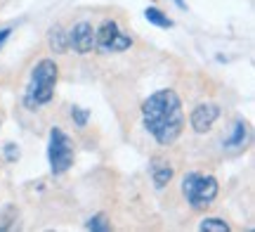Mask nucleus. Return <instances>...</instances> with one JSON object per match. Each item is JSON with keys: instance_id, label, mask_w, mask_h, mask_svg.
<instances>
[{"instance_id": "obj_1", "label": "nucleus", "mask_w": 255, "mask_h": 232, "mask_svg": "<svg viewBox=\"0 0 255 232\" xmlns=\"http://www.w3.org/2000/svg\"><path fill=\"white\" fill-rule=\"evenodd\" d=\"M142 119L158 145H173L184 128V112L177 93L175 90L154 93L142 104Z\"/></svg>"}, {"instance_id": "obj_2", "label": "nucleus", "mask_w": 255, "mask_h": 232, "mask_svg": "<svg viewBox=\"0 0 255 232\" xmlns=\"http://www.w3.org/2000/svg\"><path fill=\"white\" fill-rule=\"evenodd\" d=\"M57 85V64L52 59H40L33 69L31 85L26 90V104L31 109H36L38 104H47L55 95Z\"/></svg>"}, {"instance_id": "obj_3", "label": "nucleus", "mask_w": 255, "mask_h": 232, "mask_svg": "<svg viewBox=\"0 0 255 232\" xmlns=\"http://www.w3.org/2000/svg\"><path fill=\"white\" fill-rule=\"evenodd\" d=\"M182 192L191 209H206L218 197V180L206 173H187L182 180Z\"/></svg>"}, {"instance_id": "obj_4", "label": "nucleus", "mask_w": 255, "mask_h": 232, "mask_svg": "<svg viewBox=\"0 0 255 232\" xmlns=\"http://www.w3.org/2000/svg\"><path fill=\"white\" fill-rule=\"evenodd\" d=\"M47 159H50V171L55 176L66 173L73 164V142L71 138L59 128L50 130V147H47Z\"/></svg>"}, {"instance_id": "obj_5", "label": "nucleus", "mask_w": 255, "mask_h": 232, "mask_svg": "<svg viewBox=\"0 0 255 232\" xmlns=\"http://www.w3.org/2000/svg\"><path fill=\"white\" fill-rule=\"evenodd\" d=\"M132 45V38L116 24V21H104L95 31V50L102 52H123Z\"/></svg>"}, {"instance_id": "obj_6", "label": "nucleus", "mask_w": 255, "mask_h": 232, "mask_svg": "<svg viewBox=\"0 0 255 232\" xmlns=\"http://www.w3.org/2000/svg\"><path fill=\"white\" fill-rule=\"evenodd\" d=\"M66 45L73 47L78 55H88L95 50V28L88 21H78L71 31H66Z\"/></svg>"}, {"instance_id": "obj_7", "label": "nucleus", "mask_w": 255, "mask_h": 232, "mask_svg": "<svg viewBox=\"0 0 255 232\" xmlns=\"http://www.w3.org/2000/svg\"><path fill=\"white\" fill-rule=\"evenodd\" d=\"M218 116H220L218 104H199L191 112V128L196 130V133H206V130H210V126L215 123Z\"/></svg>"}, {"instance_id": "obj_8", "label": "nucleus", "mask_w": 255, "mask_h": 232, "mask_svg": "<svg viewBox=\"0 0 255 232\" xmlns=\"http://www.w3.org/2000/svg\"><path fill=\"white\" fill-rule=\"evenodd\" d=\"M144 17H146V21H149V24H154V26H161V28H170V26H173V19L165 17L158 7H146Z\"/></svg>"}, {"instance_id": "obj_9", "label": "nucleus", "mask_w": 255, "mask_h": 232, "mask_svg": "<svg viewBox=\"0 0 255 232\" xmlns=\"http://www.w3.org/2000/svg\"><path fill=\"white\" fill-rule=\"evenodd\" d=\"M244 140H246V123H234V133H232V138L227 140V147H241L244 145Z\"/></svg>"}, {"instance_id": "obj_10", "label": "nucleus", "mask_w": 255, "mask_h": 232, "mask_svg": "<svg viewBox=\"0 0 255 232\" xmlns=\"http://www.w3.org/2000/svg\"><path fill=\"white\" fill-rule=\"evenodd\" d=\"M50 43H52V47H55L57 52H66V50H69V45H66V31H62V28H52Z\"/></svg>"}, {"instance_id": "obj_11", "label": "nucleus", "mask_w": 255, "mask_h": 232, "mask_svg": "<svg viewBox=\"0 0 255 232\" xmlns=\"http://www.w3.org/2000/svg\"><path fill=\"white\" fill-rule=\"evenodd\" d=\"M170 178H173V168L170 166H158V164H156L154 166V183H156V187H163Z\"/></svg>"}, {"instance_id": "obj_12", "label": "nucleus", "mask_w": 255, "mask_h": 232, "mask_svg": "<svg viewBox=\"0 0 255 232\" xmlns=\"http://www.w3.org/2000/svg\"><path fill=\"white\" fill-rule=\"evenodd\" d=\"M201 230L206 232H227L229 225L225 221H220V218H206L203 223H201Z\"/></svg>"}, {"instance_id": "obj_13", "label": "nucleus", "mask_w": 255, "mask_h": 232, "mask_svg": "<svg viewBox=\"0 0 255 232\" xmlns=\"http://www.w3.org/2000/svg\"><path fill=\"white\" fill-rule=\"evenodd\" d=\"M88 116H90V114L85 112V109H81V107H73L71 109V119L76 121L78 128H85V126H88Z\"/></svg>"}, {"instance_id": "obj_14", "label": "nucleus", "mask_w": 255, "mask_h": 232, "mask_svg": "<svg viewBox=\"0 0 255 232\" xmlns=\"http://www.w3.org/2000/svg\"><path fill=\"white\" fill-rule=\"evenodd\" d=\"M88 230H109V223L104 221V216H95L88 223Z\"/></svg>"}, {"instance_id": "obj_15", "label": "nucleus", "mask_w": 255, "mask_h": 232, "mask_svg": "<svg viewBox=\"0 0 255 232\" xmlns=\"http://www.w3.org/2000/svg\"><path fill=\"white\" fill-rule=\"evenodd\" d=\"M9 33H12V28H2V31H0V47H2V43L9 38Z\"/></svg>"}, {"instance_id": "obj_16", "label": "nucleus", "mask_w": 255, "mask_h": 232, "mask_svg": "<svg viewBox=\"0 0 255 232\" xmlns=\"http://www.w3.org/2000/svg\"><path fill=\"white\" fill-rule=\"evenodd\" d=\"M173 2H175V5H177V7H187V2H184V0H173Z\"/></svg>"}]
</instances>
